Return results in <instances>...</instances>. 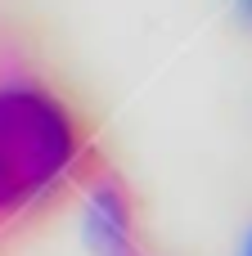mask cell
<instances>
[{
  "label": "cell",
  "mask_w": 252,
  "mask_h": 256,
  "mask_svg": "<svg viewBox=\"0 0 252 256\" xmlns=\"http://www.w3.org/2000/svg\"><path fill=\"white\" fill-rule=\"evenodd\" d=\"M86 238L99 256H135L131 234V207L117 184H99L90 207H86Z\"/></svg>",
  "instance_id": "obj_2"
},
{
  "label": "cell",
  "mask_w": 252,
  "mask_h": 256,
  "mask_svg": "<svg viewBox=\"0 0 252 256\" xmlns=\"http://www.w3.org/2000/svg\"><path fill=\"white\" fill-rule=\"evenodd\" d=\"M243 9H248V14H252V0H243Z\"/></svg>",
  "instance_id": "obj_3"
},
{
  "label": "cell",
  "mask_w": 252,
  "mask_h": 256,
  "mask_svg": "<svg viewBox=\"0 0 252 256\" xmlns=\"http://www.w3.org/2000/svg\"><path fill=\"white\" fill-rule=\"evenodd\" d=\"M77 158L68 108L36 86H0V212L41 198Z\"/></svg>",
  "instance_id": "obj_1"
},
{
  "label": "cell",
  "mask_w": 252,
  "mask_h": 256,
  "mask_svg": "<svg viewBox=\"0 0 252 256\" xmlns=\"http://www.w3.org/2000/svg\"><path fill=\"white\" fill-rule=\"evenodd\" d=\"M248 256H252V248H248Z\"/></svg>",
  "instance_id": "obj_4"
}]
</instances>
